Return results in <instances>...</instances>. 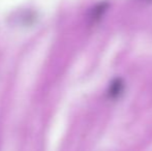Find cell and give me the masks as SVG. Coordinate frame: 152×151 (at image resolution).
Returning <instances> with one entry per match:
<instances>
[{"instance_id": "7a4b0ae2", "label": "cell", "mask_w": 152, "mask_h": 151, "mask_svg": "<svg viewBox=\"0 0 152 151\" xmlns=\"http://www.w3.org/2000/svg\"><path fill=\"white\" fill-rule=\"evenodd\" d=\"M108 6L109 4L107 2H102V3H99L95 6V7L92 8V12L90 15V20L92 23H96L97 21L100 20L104 14L107 12L108 9Z\"/></svg>"}, {"instance_id": "6da1fadb", "label": "cell", "mask_w": 152, "mask_h": 151, "mask_svg": "<svg viewBox=\"0 0 152 151\" xmlns=\"http://www.w3.org/2000/svg\"><path fill=\"white\" fill-rule=\"evenodd\" d=\"M124 89V82L120 78H116L111 82L110 86L108 88V96L111 99H116L119 97L123 92Z\"/></svg>"}, {"instance_id": "3957f363", "label": "cell", "mask_w": 152, "mask_h": 151, "mask_svg": "<svg viewBox=\"0 0 152 151\" xmlns=\"http://www.w3.org/2000/svg\"><path fill=\"white\" fill-rule=\"evenodd\" d=\"M146 1H150V0H146Z\"/></svg>"}]
</instances>
